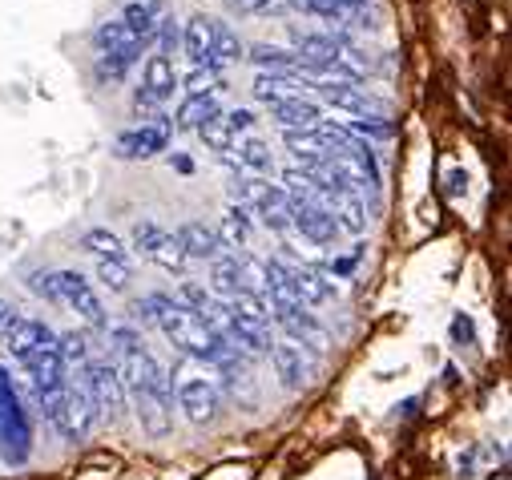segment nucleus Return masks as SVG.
Masks as SVG:
<instances>
[{
  "label": "nucleus",
  "instance_id": "f257e3e1",
  "mask_svg": "<svg viewBox=\"0 0 512 480\" xmlns=\"http://www.w3.org/2000/svg\"><path fill=\"white\" fill-rule=\"evenodd\" d=\"M146 303H150L154 327H162V335H166L182 355L198 359V364H214L218 372L234 359V351H230L190 307H182L178 299H170V295H146Z\"/></svg>",
  "mask_w": 512,
  "mask_h": 480
},
{
  "label": "nucleus",
  "instance_id": "f03ea898",
  "mask_svg": "<svg viewBox=\"0 0 512 480\" xmlns=\"http://www.w3.org/2000/svg\"><path fill=\"white\" fill-rule=\"evenodd\" d=\"M0 460L9 468H25L33 460V416L5 368H0Z\"/></svg>",
  "mask_w": 512,
  "mask_h": 480
},
{
  "label": "nucleus",
  "instance_id": "7ed1b4c3",
  "mask_svg": "<svg viewBox=\"0 0 512 480\" xmlns=\"http://www.w3.org/2000/svg\"><path fill=\"white\" fill-rule=\"evenodd\" d=\"M37 408L45 412V420L61 432V440L65 444H85L89 440V432H93V424H97V412H93V404H89V396L81 392V384H65V388H57V392H49V396H41L37 400Z\"/></svg>",
  "mask_w": 512,
  "mask_h": 480
},
{
  "label": "nucleus",
  "instance_id": "20e7f679",
  "mask_svg": "<svg viewBox=\"0 0 512 480\" xmlns=\"http://www.w3.org/2000/svg\"><path fill=\"white\" fill-rule=\"evenodd\" d=\"M77 384L89 396V404H93L97 416H105L109 424L121 420V412H125V388H121V376L113 368V359H97L93 355L89 364L77 372Z\"/></svg>",
  "mask_w": 512,
  "mask_h": 480
},
{
  "label": "nucleus",
  "instance_id": "39448f33",
  "mask_svg": "<svg viewBox=\"0 0 512 480\" xmlns=\"http://www.w3.org/2000/svg\"><path fill=\"white\" fill-rule=\"evenodd\" d=\"M267 307H271V315H275V323L291 335V343L295 347H311V351H327V343H331V331L311 315V307H303V303H283V299H267Z\"/></svg>",
  "mask_w": 512,
  "mask_h": 480
},
{
  "label": "nucleus",
  "instance_id": "423d86ee",
  "mask_svg": "<svg viewBox=\"0 0 512 480\" xmlns=\"http://www.w3.org/2000/svg\"><path fill=\"white\" fill-rule=\"evenodd\" d=\"M134 251L146 255L150 263H158L162 271H186V263H190L182 243H178V234L158 226V222H150V218L134 226Z\"/></svg>",
  "mask_w": 512,
  "mask_h": 480
},
{
  "label": "nucleus",
  "instance_id": "0eeeda50",
  "mask_svg": "<svg viewBox=\"0 0 512 480\" xmlns=\"http://www.w3.org/2000/svg\"><path fill=\"white\" fill-rule=\"evenodd\" d=\"M53 283H57V303H65L69 311H77L93 331H105L109 327L105 307H101L97 291L85 283V275H77V271H53Z\"/></svg>",
  "mask_w": 512,
  "mask_h": 480
},
{
  "label": "nucleus",
  "instance_id": "6e6552de",
  "mask_svg": "<svg viewBox=\"0 0 512 480\" xmlns=\"http://www.w3.org/2000/svg\"><path fill=\"white\" fill-rule=\"evenodd\" d=\"M178 408L186 412L190 424H214L222 412V392L206 376H182L178 372Z\"/></svg>",
  "mask_w": 512,
  "mask_h": 480
},
{
  "label": "nucleus",
  "instance_id": "1a4fd4ad",
  "mask_svg": "<svg viewBox=\"0 0 512 480\" xmlns=\"http://www.w3.org/2000/svg\"><path fill=\"white\" fill-rule=\"evenodd\" d=\"M125 400H134V412H138L146 436H154V440L170 436V428H174V388H142V392H130Z\"/></svg>",
  "mask_w": 512,
  "mask_h": 480
},
{
  "label": "nucleus",
  "instance_id": "9d476101",
  "mask_svg": "<svg viewBox=\"0 0 512 480\" xmlns=\"http://www.w3.org/2000/svg\"><path fill=\"white\" fill-rule=\"evenodd\" d=\"M287 210H291V230H299L307 243L315 247H331L335 238L343 234L339 222L331 218V210H323L319 202H303V198H287Z\"/></svg>",
  "mask_w": 512,
  "mask_h": 480
},
{
  "label": "nucleus",
  "instance_id": "9b49d317",
  "mask_svg": "<svg viewBox=\"0 0 512 480\" xmlns=\"http://www.w3.org/2000/svg\"><path fill=\"white\" fill-rule=\"evenodd\" d=\"M170 134H174L170 117H154V122H142L138 130H125V134L117 138V154H121V158H154V154L166 150Z\"/></svg>",
  "mask_w": 512,
  "mask_h": 480
},
{
  "label": "nucleus",
  "instance_id": "f8f14e48",
  "mask_svg": "<svg viewBox=\"0 0 512 480\" xmlns=\"http://www.w3.org/2000/svg\"><path fill=\"white\" fill-rule=\"evenodd\" d=\"M49 339H57L53 327H45V323L33 319V315H17V319L9 323V331H5V339H0V343H5V351L21 364L25 355H33L37 347H45Z\"/></svg>",
  "mask_w": 512,
  "mask_h": 480
},
{
  "label": "nucleus",
  "instance_id": "ddd939ff",
  "mask_svg": "<svg viewBox=\"0 0 512 480\" xmlns=\"http://www.w3.org/2000/svg\"><path fill=\"white\" fill-rule=\"evenodd\" d=\"M267 355H271V368H275V376L283 380V388H307V384H311L315 368L303 359V347H295V343H275Z\"/></svg>",
  "mask_w": 512,
  "mask_h": 480
},
{
  "label": "nucleus",
  "instance_id": "4468645a",
  "mask_svg": "<svg viewBox=\"0 0 512 480\" xmlns=\"http://www.w3.org/2000/svg\"><path fill=\"white\" fill-rule=\"evenodd\" d=\"M291 283H295V299L303 307H327L339 295V287L315 267H291Z\"/></svg>",
  "mask_w": 512,
  "mask_h": 480
},
{
  "label": "nucleus",
  "instance_id": "2eb2a0df",
  "mask_svg": "<svg viewBox=\"0 0 512 480\" xmlns=\"http://www.w3.org/2000/svg\"><path fill=\"white\" fill-rule=\"evenodd\" d=\"M182 45H186V57L194 61V69H218V61H214V21L210 17H194L186 25Z\"/></svg>",
  "mask_w": 512,
  "mask_h": 480
},
{
  "label": "nucleus",
  "instance_id": "dca6fc26",
  "mask_svg": "<svg viewBox=\"0 0 512 480\" xmlns=\"http://www.w3.org/2000/svg\"><path fill=\"white\" fill-rule=\"evenodd\" d=\"M174 234H178L186 259H210V263L222 259V243H218V234H214L210 226H202V222H182Z\"/></svg>",
  "mask_w": 512,
  "mask_h": 480
},
{
  "label": "nucleus",
  "instance_id": "f3484780",
  "mask_svg": "<svg viewBox=\"0 0 512 480\" xmlns=\"http://www.w3.org/2000/svg\"><path fill=\"white\" fill-rule=\"evenodd\" d=\"M146 41H150V37H134L121 21H105V25H97V33H93V45H97L101 57H113V53H130V57H138Z\"/></svg>",
  "mask_w": 512,
  "mask_h": 480
},
{
  "label": "nucleus",
  "instance_id": "a211bd4d",
  "mask_svg": "<svg viewBox=\"0 0 512 480\" xmlns=\"http://www.w3.org/2000/svg\"><path fill=\"white\" fill-rule=\"evenodd\" d=\"M271 117L275 122L291 134V130H315L323 117H319V105L311 101V97H291V101H283V105H275L271 109Z\"/></svg>",
  "mask_w": 512,
  "mask_h": 480
},
{
  "label": "nucleus",
  "instance_id": "6ab92c4d",
  "mask_svg": "<svg viewBox=\"0 0 512 480\" xmlns=\"http://www.w3.org/2000/svg\"><path fill=\"white\" fill-rule=\"evenodd\" d=\"M287 150L303 162V170L331 158V142H327L319 130H291V134H287Z\"/></svg>",
  "mask_w": 512,
  "mask_h": 480
},
{
  "label": "nucleus",
  "instance_id": "aec40b11",
  "mask_svg": "<svg viewBox=\"0 0 512 480\" xmlns=\"http://www.w3.org/2000/svg\"><path fill=\"white\" fill-rule=\"evenodd\" d=\"M81 247H85L89 255H97V259H109V263H130V251H125V243H121L113 230H105V226L85 230V234H81Z\"/></svg>",
  "mask_w": 512,
  "mask_h": 480
},
{
  "label": "nucleus",
  "instance_id": "412c9836",
  "mask_svg": "<svg viewBox=\"0 0 512 480\" xmlns=\"http://www.w3.org/2000/svg\"><path fill=\"white\" fill-rule=\"evenodd\" d=\"M246 61H254L263 73H279V77H287V73L299 69V57L291 49H283V45H250L246 49Z\"/></svg>",
  "mask_w": 512,
  "mask_h": 480
},
{
  "label": "nucleus",
  "instance_id": "4be33fe9",
  "mask_svg": "<svg viewBox=\"0 0 512 480\" xmlns=\"http://www.w3.org/2000/svg\"><path fill=\"white\" fill-rule=\"evenodd\" d=\"M158 105L178 89V73H174V65H170V57H162V53H154L150 61H146V85H142Z\"/></svg>",
  "mask_w": 512,
  "mask_h": 480
},
{
  "label": "nucleus",
  "instance_id": "5701e85b",
  "mask_svg": "<svg viewBox=\"0 0 512 480\" xmlns=\"http://www.w3.org/2000/svg\"><path fill=\"white\" fill-rule=\"evenodd\" d=\"M254 97L275 109V105H283V101H291V97H303V93H299V81H295V77L259 73V77H254Z\"/></svg>",
  "mask_w": 512,
  "mask_h": 480
},
{
  "label": "nucleus",
  "instance_id": "b1692460",
  "mask_svg": "<svg viewBox=\"0 0 512 480\" xmlns=\"http://www.w3.org/2000/svg\"><path fill=\"white\" fill-rule=\"evenodd\" d=\"M323 101L331 105V109H343V113H351V117H371V113H379V101H371L363 89H355V85H343V89H323Z\"/></svg>",
  "mask_w": 512,
  "mask_h": 480
},
{
  "label": "nucleus",
  "instance_id": "393cba45",
  "mask_svg": "<svg viewBox=\"0 0 512 480\" xmlns=\"http://www.w3.org/2000/svg\"><path fill=\"white\" fill-rule=\"evenodd\" d=\"M214 234H218L222 251H242V247H246V238H250V210L230 206L226 218H222V226H218Z\"/></svg>",
  "mask_w": 512,
  "mask_h": 480
},
{
  "label": "nucleus",
  "instance_id": "a878e982",
  "mask_svg": "<svg viewBox=\"0 0 512 480\" xmlns=\"http://www.w3.org/2000/svg\"><path fill=\"white\" fill-rule=\"evenodd\" d=\"M230 150L238 154V166H246V170H254V174H267V170H271V146H267L263 138L242 134V138H234Z\"/></svg>",
  "mask_w": 512,
  "mask_h": 480
},
{
  "label": "nucleus",
  "instance_id": "bb28decb",
  "mask_svg": "<svg viewBox=\"0 0 512 480\" xmlns=\"http://www.w3.org/2000/svg\"><path fill=\"white\" fill-rule=\"evenodd\" d=\"M287 5H291V9H299V13L323 17V21H351V25H355V17L363 13V9L347 5V0H287Z\"/></svg>",
  "mask_w": 512,
  "mask_h": 480
},
{
  "label": "nucleus",
  "instance_id": "cd10ccee",
  "mask_svg": "<svg viewBox=\"0 0 512 480\" xmlns=\"http://www.w3.org/2000/svg\"><path fill=\"white\" fill-rule=\"evenodd\" d=\"M222 109H218V101L214 97H186L182 101V109H178V130H198L202 122H210V117H218Z\"/></svg>",
  "mask_w": 512,
  "mask_h": 480
},
{
  "label": "nucleus",
  "instance_id": "c85d7f7f",
  "mask_svg": "<svg viewBox=\"0 0 512 480\" xmlns=\"http://www.w3.org/2000/svg\"><path fill=\"white\" fill-rule=\"evenodd\" d=\"M242 287H238V271H234V255H222V259H214V267H210V295L214 299H234Z\"/></svg>",
  "mask_w": 512,
  "mask_h": 480
},
{
  "label": "nucleus",
  "instance_id": "c756f323",
  "mask_svg": "<svg viewBox=\"0 0 512 480\" xmlns=\"http://www.w3.org/2000/svg\"><path fill=\"white\" fill-rule=\"evenodd\" d=\"M89 347H93V343H89V335H81V331L57 335V351H61V359H65V368H85L89 359H93Z\"/></svg>",
  "mask_w": 512,
  "mask_h": 480
},
{
  "label": "nucleus",
  "instance_id": "7c9ffc66",
  "mask_svg": "<svg viewBox=\"0 0 512 480\" xmlns=\"http://www.w3.org/2000/svg\"><path fill=\"white\" fill-rule=\"evenodd\" d=\"M154 13H158V5H125V13H121V25L130 29L134 37H154V33H158V21H154Z\"/></svg>",
  "mask_w": 512,
  "mask_h": 480
},
{
  "label": "nucleus",
  "instance_id": "2f4dec72",
  "mask_svg": "<svg viewBox=\"0 0 512 480\" xmlns=\"http://www.w3.org/2000/svg\"><path fill=\"white\" fill-rule=\"evenodd\" d=\"M242 57H246V45L238 41V33L222 21H214V61L222 65V61H242Z\"/></svg>",
  "mask_w": 512,
  "mask_h": 480
},
{
  "label": "nucleus",
  "instance_id": "473e14b6",
  "mask_svg": "<svg viewBox=\"0 0 512 480\" xmlns=\"http://www.w3.org/2000/svg\"><path fill=\"white\" fill-rule=\"evenodd\" d=\"M351 138H359V142H367V138H392V122H388V117H383V113H371V117H355V122H347L343 126Z\"/></svg>",
  "mask_w": 512,
  "mask_h": 480
},
{
  "label": "nucleus",
  "instance_id": "72a5a7b5",
  "mask_svg": "<svg viewBox=\"0 0 512 480\" xmlns=\"http://www.w3.org/2000/svg\"><path fill=\"white\" fill-rule=\"evenodd\" d=\"M198 138L214 150V154H230V146H234V138H230V130H226V122H222V113L218 117H210V122H202L198 126Z\"/></svg>",
  "mask_w": 512,
  "mask_h": 480
},
{
  "label": "nucleus",
  "instance_id": "f704fd0d",
  "mask_svg": "<svg viewBox=\"0 0 512 480\" xmlns=\"http://www.w3.org/2000/svg\"><path fill=\"white\" fill-rule=\"evenodd\" d=\"M97 279L109 287V291H125L134 283V271L130 263H109V259H97Z\"/></svg>",
  "mask_w": 512,
  "mask_h": 480
},
{
  "label": "nucleus",
  "instance_id": "c9c22d12",
  "mask_svg": "<svg viewBox=\"0 0 512 480\" xmlns=\"http://www.w3.org/2000/svg\"><path fill=\"white\" fill-rule=\"evenodd\" d=\"M218 93V69H194L186 81V97H214Z\"/></svg>",
  "mask_w": 512,
  "mask_h": 480
},
{
  "label": "nucleus",
  "instance_id": "e433bc0d",
  "mask_svg": "<svg viewBox=\"0 0 512 480\" xmlns=\"http://www.w3.org/2000/svg\"><path fill=\"white\" fill-rule=\"evenodd\" d=\"M134 61H138V57H130V53H113V57H101V61H97V73L109 77V81H121L125 69H130Z\"/></svg>",
  "mask_w": 512,
  "mask_h": 480
},
{
  "label": "nucleus",
  "instance_id": "4c0bfd02",
  "mask_svg": "<svg viewBox=\"0 0 512 480\" xmlns=\"http://www.w3.org/2000/svg\"><path fill=\"white\" fill-rule=\"evenodd\" d=\"M222 122H226L230 138H238V134H250V126H254V113H250V109H230V113H222Z\"/></svg>",
  "mask_w": 512,
  "mask_h": 480
},
{
  "label": "nucleus",
  "instance_id": "58836bf2",
  "mask_svg": "<svg viewBox=\"0 0 512 480\" xmlns=\"http://www.w3.org/2000/svg\"><path fill=\"white\" fill-rule=\"evenodd\" d=\"M29 291H33V295H41V299H49V303H57L53 271H33V275H29Z\"/></svg>",
  "mask_w": 512,
  "mask_h": 480
},
{
  "label": "nucleus",
  "instance_id": "ea45409f",
  "mask_svg": "<svg viewBox=\"0 0 512 480\" xmlns=\"http://www.w3.org/2000/svg\"><path fill=\"white\" fill-rule=\"evenodd\" d=\"M359 255H363V247H355L351 255H343V259H335V263L327 267V275H335V279H343V275H351V271H355V263H359Z\"/></svg>",
  "mask_w": 512,
  "mask_h": 480
},
{
  "label": "nucleus",
  "instance_id": "a19ab883",
  "mask_svg": "<svg viewBox=\"0 0 512 480\" xmlns=\"http://www.w3.org/2000/svg\"><path fill=\"white\" fill-rule=\"evenodd\" d=\"M452 339H456V343H472V339H476V327H472L468 315H456V319H452Z\"/></svg>",
  "mask_w": 512,
  "mask_h": 480
},
{
  "label": "nucleus",
  "instance_id": "79ce46f5",
  "mask_svg": "<svg viewBox=\"0 0 512 480\" xmlns=\"http://www.w3.org/2000/svg\"><path fill=\"white\" fill-rule=\"evenodd\" d=\"M444 186H448V198H460V194L468 190V174H464V170H452V174L444 178Z\"/></svg>",
  "mask_w": 512,
  "mask_h": 480
},
{
  "label": "nucleus",
  "instance_id": "37998d69",
  "mask_svg": "<svg viewBox=\"0 0 512 480\" xmlns=\"http://www.w3.org/2000/svg\"><path fill=\"white\" fill-rule=\"evenodd\" d=\"M162 57H170V49L178 45V29H174V21H162Z\"/></svg>",
  "mask_w": 512,
  "mask_h": 480
},
{
  "label": "nucleus",
  "instance_id": "c03bdc74",
  "mask_svg": "<svg viewBox=\"0 0 512 480\" xmlns=\"http://www.w3.org/2000/svg\"><path fill=\"white\" fill-rule=\"evenodd\" d=\"M17 315H21V311H17L9 299H0V339H5V331H9V323H13Z\"/></svg>",
  "mask_w": 512,
  "mask_h": 480
},
{
  "label": "nucleus",
  "instance_id": "a18cd8bd",
  "mask_svg": "<svg viewBox=\"0 0 512 480\" xmlns=\"http://www.w3.org/2000/svg\"><path fill=\"white\" fill-rule=\"evenodd\" d=\"M134 105H138V113H154L158 109V101L146 93V89H138V97H134Z\"/></svg>",
  "mask_w": 512,
  "mask_h": 480
},
{
  "label": "nucleus",
  "instance_id": "49530a36",
  "mask_svg": "<svg viewBox=\"0 0 512 480\" xmlns=\"http://www.w3.org/2000/svg\"><path fill=\"white\" fill-rule=\"evenodd\" d=\"M170 166H174L178 174H190V170H194V162H190L186 154H170Z\"/></svg>",
  "mask_w": 512,
  "mask_h": 480
}]
</instances>
